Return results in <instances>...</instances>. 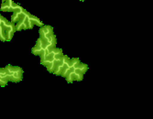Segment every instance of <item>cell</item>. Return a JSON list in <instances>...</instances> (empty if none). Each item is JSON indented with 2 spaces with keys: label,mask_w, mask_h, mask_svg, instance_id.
I'll return each instance as SVG.
<instances>
[{
  "label": "cell",
  "mask_w": 153,
  "mask_h": 119,
  "mask_svg": "<svg viewBox=\"0 0 153 119\" xmlns=\"http://www.w3.org/2000/svg\"><path fill=\"white\" fill-rule=\"evenodd\" d=\"M7 75V80L8 82L13 83H19L22 81L23 78V70L18 66H12V65H7L5 67Z\"/></svg>",
  "instance_id": "1"
},
{
  "label": "cell",
  "mask_w": 153,
  "mask_h": 119,
  "mask_svg": "<svg viewBox=\"0 0 153 119\" xmlns=\"http://www.w3.org/2000/svg\"><path fill=\"white\" fill-rule=\"evenodd\" d=\"M22 8V7H20L19 5L16 4L14 1L12 0H7L5 2H2V5H1V11L3 12H16V11H19Z\"/></svg>",
  "instance_id": "2"
},
{
  "label": "cell",
  "mask_w": 153,
  "mask_h": 119,
  "mask_svg": "<svg viewBox=\"0 0 153 119\" xmlns=\"http://www.w3.org/2000/svg\"><path fill=\"white\" fill-rule=\"evenodd\" d=\"M5 30H6V38L7 41H10L12 39V37L17 31L16 30V25L15 23H13L12 21H7L6 26H5Z\"/></svg>",
  "instance_id": "3"
},
{
  "label": "cell",
  "mask_w": 153,
  "mask_h": 119,
  "mask_svg": "<svg viewBox=\"0 0 153 119\" xmlns=\"http://www.w3.org/2000/svg\"><path fill=\"white\" fill-rule=\"evenodd\" d=\"M82 77H83V74L82 72H80L79 71L77 70H74V72H72L71 73H69L65 79H66V81L69 83V84H71L73 83L74 81H82Z\"/></svg>",
  "instance_id": "4"
},
{
  "label": "cell",
  "mask_w": 153,
  "mask_h": 119,
  "mask_svg": "<svg viewBox=\"0 0 153 119\" xmlns=\"http://www.w3.org/2000/svg\"><path fill=\"white\" fill-rule=\"evenodd\" d=\"M53 35V29L51 26H42L39 29V38H49Z\"/></svg>",
  "instance_id": "5"
},
{
  "label": "cell",
  "mask_w": 153,
  "mask_h": 119,
  "mask_svg": "<svg viewBox=\"0 0 153 119\" xmlns=\"http://www.w3.org/2000/svg\"><path fill=\"white\" fill-rule=\"evenodd\" d=\"M25 11H26V10L22 7V8H21L20 10H19V11L13 12L12 17H11V21H12L13 23H15V24H16L18 21H19L20 19H22Z\"/></svg>",
  "instance_id": "6"
},
{
  "label": "cell",
  "mask_w": 153,
  "mask_h": 119,
  "mask_svg": "<svg viewBox=\"0 0 153 119\" xmlns=\"http://www.w3.org/2000/svg\"><path fill=\"white\" fill-rule=\"evenodd\" d=\"M7 75L5 68H0V86H5L7 84Z\"/></svg>",
  "instance_id": "7"
},
{
  "label": "cell",
  "mask_w": 153,
  "mask_h": 119,
  "mask_svg": "<svg viewBox=\"0 0 153 119\" xmlns=\"http://www.w3.org/2000/svg\"><path fill=\"white\" fill-rule=\"evenodd\" d=\"M15 25H16V30H17V31L23 30H27V25H26V22L24 21V19H20Z\"/></svg>",
  "instance_id": "8"
},
{
  "label": "cell",
  "mask_w": 153,
  "mask_h": 119,
  "mask_svg": "<svg viewBox=\"0 0 153 119\" xmlns=\"http://www.w3.org/2000/svg\"><path fill=\"white\" fill-rule=\"evenodd\" d=\"M74 70H77V71H79L80 72H82V74H85V73L87 72V70H88V66H87L86 64H85V63L80 62L79 65H78V67H77L76 69H74Z\"/></svg>",
  "instance_id": "9"
},
{
  "label": "cell",
  "mask_w": 153,
  "mask_h": 119,
  "mask_svg": "<svg viewBox=\"0 0 153 119\" xmlns=\"http://www.w3.org/2000/svg\"><path fill=\"white\" fill-rule=\"evenodd\" d=\"M0 41H7L5 27H2V26H0Z\"/></svg>",
  "instance_id": "10"
},
{
  "label": "cell",
  "mask_w": 153,
  "mask_h": 119,
  "mask_svg": "<svg viewBox=\"0 0 153 119\" xmlns=\"http://www.w3.org/2000/svg\"><path fill=\"white\" fill-rule=\"evenodd\" d=\"M80 60L78 58H74V59H70V65L72 67H74V69H76L78 67V65L80 63Z\"/></svg>",
  "instance_id": "11"
},
{
  "label": "cell",
  "mask_w": 153,
  "mask_h": 119,
  "mask_svg": "<svg viewBox=\"0 0 153 119\" xmlns=\"http://www.w3.org/2000/svg\"><path fill=\"white\" fill-rule=\"evenodd\" d=\"M31 19H32V22H33V24L34 25H37V26H39V27H42L43 26V23H42V21H41L40 19H39L37 17H35V16H31Z\"/></svg>",
  "instance_id": "12"
},
{
  "label": "cell",
  "mask_w": 153,
  "mask_h": 119,
  "mask_svg": "<svg viewBox=\"0 0 153 119\" xmlns=\"http://www.w3.org/2000/svg\"><path fill=\"white\" fill-rule=\"evenodd\" d=\"M5 1H7V0H2V2H5Z\"/></svg>",
  "instance_id": "13"
},
{
  "label": "cell",
  "mask_w": 153,
  "mask_h": 119,
  "mask_svg": "<svg viewBox=\"0 0 153 119\" xmlns=\"http://www.w3.org/2000/svg\"><path fill=\"white\" fill-rule=\"evenodd\" d=\"M81 1H83V0H81Z\"/></svg>",
  "instance_id": "14"
}]
</instances>
